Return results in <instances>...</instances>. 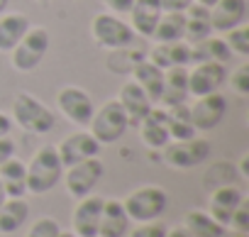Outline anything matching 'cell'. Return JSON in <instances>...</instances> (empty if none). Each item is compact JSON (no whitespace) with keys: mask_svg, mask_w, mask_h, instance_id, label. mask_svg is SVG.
<instances>
[{"mask_svg":"<svg viewBox=\"0 0 249 237\" xmlns=\"http://www.w3.org/2000/svg\"><path fill=\"white\" fill-rule=\"evenodd\" d=\"M13 125H18L30 135H47L54 130L56 117L54 110H49L37 95L20 91L13 98Z\"/></svg>","mask_w":249,"mask_h":237,"instance_id":"obj_1","label":"cell"},{"mask_svg":"<svg viewBox=\"0 0 249 237\" xmlns=\"http://www.w3.org/2000/svg\"><path fill=\"white\" fill-rule=\"evenodd\" d=\"M27 166V193L44 196L49 193L64 176V164L54 145H44L35 152Z\"/></svg>","mask_w":249,"mask_h":237,"instance_id":"obj_2","label":"cell"},{"mask_svg":"<svg viewBox=\"0 0 249 237\" xmlns=\"http://www.w3.org/2000/svg\"><path fill=\"white\" fill-rule=\"evenodd\" d=\"M169 205V193L161 186H140L122 201L130 222H149L159 220Z\"/></svg>","mask_w":249,"mask_h":237,"instance_id":"obj_3","label":"cell"},{"mask_svg":"<svg viewBox=\"0 0 249 237\" xmlns=\"http://www.w3.org/2000/svg\"><path fill=\"white\" fill-rule=\"evenodd\" d=\"M127 128H130V120H127V115H124V110L120 108L117 100L103 103L93 112L90 123H88V132L95 137V142L100 147L122 140V135L127 132Z\"/></svg>","mask_w":249,"mask_h":237,"instance_id":"obj_4","label":"cell"},{"mask_svg":"<svg viewBox=\"0 0 249 237\" xmlns=\"http://www.w3.org/2000/svg\"><path fill=\"white\" fill-rule=\"evenodd\" d=\"M90 37L98 47H103L107 52L122 49V47H132L137 42V35L130 27V22L120 20V15H112V13H98L93 18Z\"/></svg>","mask_w":249,"mask_h":237,"instance_id":"obj_5","label":"cell"},{"mask_svg":"<svg viewBox=\"0 0 249 237\" xmlns=\"http://www.w3.org/2000/svg\"><path fill=\"white\" fill-rule=\"evenodd\" d=\"M49 42H52L49 30H44V27H30L27 35H25V37L18 42V47L10 52V64H13V69L20 71V73L35 71V69L44 61V56H47V52H49Z\"/></svg>","mask_w":249,"mask_h":237,"instance_id":"obj_6","label":"cell"},{"mask_svg":"<svg viewBox=\"0 0 249 237\" xmlns=\"http://www.w3.org/2000/svg\"><path fill=\"white\" fill-rule=\"evenodd\" d=\"M103 174H105L103 162L98 157H90V159H83V162H78L73 166H66L61 181H64L69 196L86 198V196H90L95 191V186L100 183Z\"/></svg>","mask_w":249,"mask_h":237,"instance_id":"obj_7","label":"cell"},{"mask_svg":"<svg viewBox=\"0 0 249 237\" xmlns=\"http://www.w3.org/2000/svg\"><path fill=\"white\" fill-rule=\"evenodd\" d=\"M210 142L203 137H191V140H176L164 147V162L174 169H196L210 159Z\"/></svg>","mask_w":249,"mask_h":237,"instance_id":"obj_8","label":"cell"},{"mask_svg":"<svg viewBox=\"0 0 249 237\" xmlns=\"http://www.w3.org/2000/svg\"><path fill=\"white\" fill-rule=\"evenodd\" d=\"M56 108H59V112L66 117L69 123L81 125V128H88L90 117L95 112L90 93L86 88H81V86H64L56 93Z\"/></svg>","mask_w":249,"mask_h":237,"instance_id":"obj_9","label":"cell"},{"mask_svg":"<svg viewBox=\"0 0 249 237\" xmlns=\"http://www.w3.org/2000/svg\"><path fill=\"white\" fill-rule=\"evenodd\" d=\"M191 110V123L196 128V132H210L215 130L227 112V98L217 91V93H208L193 100V105H188Z\"/></svg>","mask_w":249,"mask_h":237,"instance_id":"obj_10","label":"cell"},{"mask_svg":"<svg viewBox=\"0 0 249 237\" xmlns=\"http://www.w3.org/2000/svg\"><path fill=\"white\" fill-rule=\"evenodd\" d=\"M227 83V66L217 61H200L193 64L188 71V95L200 98L208 93H217Z\"/></svg>","mask_w":249,"mask_h":237,"instance_id":"obj_11","label":"cell"},{"mask_svg":"<svg viewBox=\"0 0 249 237\" xmlns=\"http://www.w3.org/2000/svg\"><path fill=\"white\" fill-rule=\"evenodd\" d=\"M103 203H105V198L93 196V193L86 198H78V205L73 208V218H71V225H73L71 232L76 237H98Z\"/></svg>","mask_w":249,"mask_h":237,"instance_id":"obj_12","label":"cell"},{"mask_svg":"<svg viewBox=\"0 0 249 237\" xmlns=\"http://www.w3.org/2000/svg\"><path fill=\"white\" fill-rule=\"evenodd\" d=\"M140 128V137L142 142L149 147V149H164L169 142H171V135H169V112L166 108H152L147 112V117L137 125Z\"/></svg>","mask_w":249,"mask_h":237,"instance_id":"obj_13","label":"cell"},{"mask_svg":"<svg viewBox=\"0 0 249 237\" xmlns=\"http://www.w3.org/2000/svg\"><path fill=\"white\" fill-rule=\"evenodd\" d=\"M56 152H59V159H61V164L66 169V166H73V164H78L83 159L98 157L100 145L95 142V137L90 132H73L56 147Z\"/></svg>","mask_w":249,"mask_h":237,"instance_id":"obj_14","label":"cell"},{"mask_svg":"<svg viewBox=\"0 0 249 237\" xmlns=\"http://www.w3.org/2000/svg\"><path fill=\"white\" fill-rule=\"evenodd\" d=\"M247 22V0H217L210 8V27L217 35H225Z\"/></svg>","mask_w":249,"mask_h":237,"instance_id":"obj_15","label":"cell"},{"mask_svg":"<svg viewBox=\"0 0 249 237\" xmlns=\"http://www.w3.org/2000/svg\"><path fill=\"white\" fill-rule=\"evenodd\" d=\"M115 100H117L120 108L124 110V115H127L130 125H140L144 117H147V112L154 108V103L147 98V93H144L135 81L122 83V88H120V93H117Z\"/></svg>","mask_w":249,"mask_h":237,"instance_id":"obj_16","label":"cell"},{"mask_svg":"<svg viewBox=\"0 0 249 237\" xmlns=\"http://www.w3.org/2000/svg\"><path fill=\"white\" fill-rule=\"evenodd\" d=\"M127 15H130V27L135 30V35L149 39L157 30V22L164 15L161 0H135Z\"/></svg>","mask_w":249,"mask_h":237,"instance_id":"obj_17","label":"cell"},{"mask_svg":"<svg viewBox=\"0 0 249 237\" xmlns=\"http://www.w3.org/2000/svg\"><path fill=\"white\" fill-rule=\"evenodd\" d=\"M242 198H244V193L237 186H232V183H225V186L213 188L210 191V198H208V213H210V218H215L220 225L227 227L230 225V218L237 210V205L242 203Z\"/></svg>","mask_w":249,"mask_h":237,"instance_id":"obj_18","label":"cell"},{"mask_svg":"<svg viewBox=\"0 0 249 237\" xmlns=\"http://www.w3.org/2000/svg\"><path fill=\"white\" fill-rule=\"evenodd\" d=\"M188 69L186 66H174L164 71V91H161V108H174L188 103Z\"/></svg>","mask_w":249,"mask_h":237,"instance_id":"obj_19","label":"cell"},{"mask_svg":"<svg viewBox=\"0 0 249 237\" xmlns=\"http://www.w3.org/2000/svg\"><path fill=\"white\" fill-rule=\"evenodd\" d=\"M130 218L122 208V201H105L98 225V237H127L130 232Z\"/></svg>","mask_w":249,"mask_h":237,"instance_id":"obj_20","label":"cell"},{"mask_svg":"<svg viewBox=\"0 0 249 237\" xmlns=\"http://www.w3.org/2000/svg\"><path fill=\"white\" fill-rule=\"evenodd\" d=\"M147 59L164 71L174 69V66H188L191 64V47L186 42H154Z\"/></svg>","mask_w":249,"mask_h":237,"instance_id":"obj_21","label":"cell"},{"mask_svg":"<svg viewBox=\"0 0 249 237\" xmlns=\"http://www.w3.org/2000/svg\"><path fill=\"white\" fill-rule=\"evenodd\" d=\"M132 81L147 93V98L152 103H159L161 91H164V69H159L157 64H152L149 59H142L135 69H132Z\"/></svg>","mask_w":249,"mask_h":237,"instance_id":"obj_22","label":"cell"},{"mask_svg":"<svg viewBox=\"0 0 249 237\" xmlns=\"http://www.w3.org/2000/svg\"><path fill=\"white\" fill-rule=\"evenodd\" d=\"M30 27L32 25L25 13H3L0 15V52L10 54Z\"/></svg>","mask_w":249,"mask_h":237,"instance_id":"obj_23","label":"cell"},{"mask_svg":"<svg viewBox=\"0 0 249 237\" xmlns=\"http://www.w3.org/2000/svg\"><path fill=\"white\" fill-rule=\"evenodd\" d=\"M0 183L5 188L8 198H22L27 193V166L22 159L10 157L5 164H0Z\"/></svg>","mask_w":249,"mask_h":237,"instance_id":"obj_24","label":"cell"},{"mask_svg":"<svg viewBox=\"0 0 249 237\" xmlns=\"http://www.w3.org/2000/svg\"><path fill=\"white\" fill-rule=\"evenodd\" d=\"M183 230L191 237H222L225 235V225H220L215 218H210L208 210H188L183 215Z\"/></svg>","mask_w":249,"mask_h":237,"instance_id":"obj_25","label":"cell"},{"mask_svg":"<svg viewBox=\"0 0 249 237\" xmlns=\"http://www.w3.org/2000/svg\"><path fill=\"white\" fill-rule=\"evenodd\" d=\"M30 218V203L25 198H8L0 205V235L18 232Z\"/></svg>","mask_w":249,"mask_h":237,"instance_id":"obj_26","label":"cell"},{"mask_svg":"<svg viewBox=\"0 0 249 237\" xmlns=\"http://www.w3.org/2000/svg\"><path fill=\"white\" fill-rule=\"evenodd\" d=\"M213 35V27H210V10L193 3L188 10H186V32H183V42L186 44H196L205 37Z\"/></svg>","mask_w":249,"mask_h":237,"instance_id":"obj_27","label":"cell"},{"mask_svg":"<svg viewBox=\"0 0 249 237\" xmlns=\"http://www.w3.org/2000/svg\"><path fill=\"white\" fill-rule=\"evenodd\" d=\"M191 47V64H200V61H217V64H225L230 61V49L225 44L222 37H205L196 44H188Z\"/></svg>","mask_w":249,"mask_h":237,"instance_id":"obj_28","label":"cell"},{"mask_svg":"<svg viewBox=\"0 0 249 237\" xmlns=\"http://www.w3.org/2000/svg\"><path fill=\"white\" fill-rule=\"evenodd\" d=\"M186 32V13H164L157 22V30L152 35L154 42H183Z\"/></svg>","mask_w":249,"mask_h":237,"instance_id":"obj_29","label":"cell"},{"mask_svg":"<svg viewBox=\"0 0 249 237\" xmlns=\"http://www.w3.org/2000/svg\"><path fill=\"white\" fill-rule=\"evenodd\" d=\"M166 112H169V135H171V142H176V140H191V137L198 135L196 128H193V123H191L188 103L166 108Z\"/></svg>","mask_w":249,"mask_h":237,"instance_id":"obj_30","label":"cell"},{"mask_svg":"<svg viewBox=\"0 0 249 237\" xmlns=\"http://www.w3.org/2000/svg\"><path fill=\"white\" fill-rule=\"evenodd\" d=\"M142 59H147V54H144L142 49H137V42H135L132 47L112 49L105 66H107V71H112V73H132V69H135Z\"/></svg>","mask_w":249,"mask_h":237,"instance_id":"obj_31","label":"cell"},{"mask_svg":"<svg viewBox=\"0 0 249 237\" xmlns=\"http://www.w3.org/2000/svg\"><path fill=\"white\" fill-rule=\"evenodd\" d=\"M222 39H225L230 54H234V56H239V59H247V56H249V25H247V22H242L239 27L225 32Z\"/></svg>","mask_w":249,"mask_h":237,"instance_id":"obj_32","label":"cell"},{"mask_svg":"<svg viewBox=\"0 0 249 237\" xmlns=\"http://www.w3.org/2000/svg\"><path fill=\"white\" fill-rule=\"evenodd\" d=\"M227 83H230V91L239 98H247L249 95V64H239L232 73H227Z\"/></svg>","mask_w":249,"mask_h":237,"instance_id":"obj_33","label":"cell"},{"mask_svg":"<svg viewBox=\"0 0 249 237\" xmlns=\"http://www.w3.org/2000/svg\"><path fill=\"white\" fill-rule=\"evenodd\" d=\"M59 232H61V225H59L54 218L44 215V218L35 220V225L27 230V235H25V237H56Z\"/></svg>","mask_w":249,"mask_h":237,"instance_id":"obj_34","label":"cell"},{"mask_svg":"<svg viewBox=\"0 0 249 237\" xmlns=\"http://www.w3.org/2000/svg\"><path fill=\"white\" fill-rule=\"evenodd\" d=\"M166 225L159 220H149V222H137V227H132V232H127V237H166Z\"/></svg>","mask_w":249,"mask_h":237,"instance_id":"obj_35","label":"cell"},{"mask_svg":"<svg viewBox=\"0 0 249 237\" xmlns=\"http://www.w3.org/2000/svg\"><path fill=\"white\" fill-rule=\"evenodd\" d=\"M227 227L234 230V232H247V235H249V201H247V198H242V203H239L237 210L232 213Z\"/></svg>","mask_w":249,"mask_h":237,"instance_id":"obj_36","label":"cell"},{"mask_svg":"<svg viewBox=\"0 0 249 237\" xmlns=\"http://www.w3.org/2000/svg\"><path fill=\"white\" fill-rule=\"evenodd\" d=\"M103 3H105V8H107L112 15H127L135 0H103Z\"/></svg>","mask_w":249,"mask_h":237,"instance_id":"obj_37","label":"cell"},{"mask_svg":"<svg viewBox=\"0 0 249 237\" xmlns=\"http://www.w3.org/2000/svg\"><path fill=\"white\" fill-rule=\"evenodd\" d=\"M193 5V0H161L164 13H186Z\"/></svg>","mask_w":249,"mask_h":237,"instance_id":"obj_38","label":"cell"},{"mask_svg":"<svg viewBox=\"0 0 249 237\" xmlns=\"http://www.w3.org/2000/svg\"><path fill=\"white\" fill-rule=\"evenodd\" d=\"M10 157H15V140L0 137V164H5Z\"/></svg>","mask_w":249,"mask_h":237,"instance_id":"obj_39","label":"cell"},{"mask_svg":"<svg viewBox=\"0 0 249 237\" xmlns=\"http://www.w3.org/2000/svg\"><path fill=\"white\" fill-rule=\"evenodd\" d=\"M10 130H13V117L0 110V137H8Z\"/></svg>","mask_w":249,"mask_h":237,"instance_id":"obj_40","label":"cell"},{"mask_svg":"<svg viewBox=\"0 0 249 237\" xmlns=\"http://www.w3.org/2000/svg\"><path fill=\"white\" fill-rule=\"evenodd\" d=\"M239 176H249V154H244L242 157V162H239Z\"/></svg>","mask_w":249,"mask_h":237,"instance_id":"obj_41","label":"cell"},{"mask_svg":"<svg viewBox=\"0 0 249 237\" xmlns=\"http://www.w3.org/2000/svg\"><path fill=\"white\" fill-rule=\"evenodd\" d=\"M166 237H191L186 230H183V225L181 227H174V230H166Z\"/></svg>","mask_w":249,"mask_h":237,"instance_id":"obj_42","label":"cell"},{"mask_svg":"<svg viewBox=\"0 0 249 237\" xmlns=\"http://www.w3.org/2000/svg\"><path fill=\"white\" fill-rule=\"evenodd\" d=\"M222 237H249V235H247V232H234V230H230V227H227Z\"/></svg>","mask_w":249,"mask_h":237,"instance_id":"obj_43","label":"cell"},{"mask_svg":"<svg viewBox=\"0 0 249 237\" xmlns=\"http://www.w3.org/2000/svg\"><path fill=\"white\" fill-rule=\"evenodd\" d=\"M193 3H198V5H203V8H208V10H210V8L217 3V0H193Z\"/></svg>","mask_w":249,"mask_h":237,"instance_id":"obj_44","label":"cell"},{"mask_svg":"<svg viewBox=\"0 0 249 237\" xmlns=\"http://www.w3.org/2000/svg\"><path fill=\"white\" fill-rule=\"evenodd\" d=\"M8 5H10V0H0V15L8 10Z\"/></svg>","mask_w":249,"mask_h":237,"instance_id":"obj_45","label":"cell"},{"mask_svg":"<svg viewBox=\"0 0 249 237\" xmlns=\"http://www.w3.org/2000/svg\"><path fill=\"white\" fill-rule=\"evenodd\" d=\"M8 201V196H5V188H3V183H0V205H3Z\"/></svg>","mask_w":249,"mask_h":237,"instance_id":"obj_46","label":"cell"},{"mask_svg":"<svg viewBox=\"0 0 249 237\" xmlns=\"http://www.w3.org/2000/svg\"><path fill=\"white\" fill-rule=\"evenodd\" d=\"M56 237H76V235H73V232H64V230H61V232H59Z\"/></svg>","mask_w":249,"mask_h":237,"instance_id":"obj_47","label":"cell"},{"mask_svg":"<svg viewBox=\"0 0 249 237\" xmlns=\"http://www.w3.org/2000/svg\"><path fill=\"white\" fill-rule=\"evenodd\" d=\"M39 3H49V0H39Z\"/></svg>","mask_w":249,"mask_h":237,"instance_id":"obj_48","label":"cell"}]
</instances>
